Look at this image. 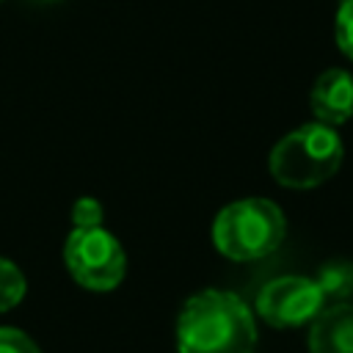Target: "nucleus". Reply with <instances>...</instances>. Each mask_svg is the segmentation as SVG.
Wrapping results in <instances>:
<instances>
[{
	"label": "nucleus",
	"mask_w": 353,
	"mask_h": 353,
	"mask_svg": "<svg viewBox=\"0 0 353 353\" xmlns=\"http://www.w3.org/2000/svg\"><path fill=\"white\" fill-rule=\"evenodd\" d=\"M0 353H41L36 347V342L22 334L19 328H8V325H0Z\"/></svg>",
	"instance_id": "obj_11"
},
{
	"label": "nucleus",
	"mask_w": 353,
	"mask_h": 353,
	"mask_svg": "<svg viewBox=\"0 0 353 353\" xmlns=\"http://www.w3.org/2000/svg\"><path fill=\"white\" fill-rule=\"evenodd\" d=\"M287 234L279 204L268 199H240L226 204L212 221V243L232 262H254L273 254Z\"/></svg>",
	"instance_id": "obj_3"
},
{
	"label": "nucleus",
	"mask_w": 353,
	"mask_h": 353,
	"mask_svg": "<svg viewBox=\"0 0 353 353\" xmlns=\"http://www.w3.org/2000/svg\"><path fill=\"white\" fill-rule=\"evenodd\" d=\"M325 298L314 279L306 276H281L268 281L256 295V312L268 325L295 328L312 323L323 309Z\"/></svg>",
	"instance_id": "obj_5"
},
{
	"label": "nucleus",
	"mask_w": 353,
	"mask_h": 353,
	"mask_svg": "<svg viewBox=\"0 0 353 353\" xmlns=\"http://www.w3.org/2000/svg\"><path fill=\"white\" fill-rule=\"evenodd\" d=\"M256 325L243 298L223 290L190 295L176 317L179 353H254Z\"/></svg>",
	"instance_id": "obj_1"
},
{
	"label": "nucleus",
	"mask_w": 353,
	"mask_h": 353,
	"mask_svg": "<svg viewBox=\"0 0 353 353\" xmlns=\"http://www.w3.org/2000/svg\"><path fill=\"white\" fill-rule=\"evenodd\" d=\"M309 353H353V306L334 303L320 309L309 328Z\"/></svg>",
	"instance_id": "obj_7"
},
{
	"label": "nucleus",
	"mask_w": 353,
	"mask_h": 353,
	"mask_svg": "<svg viewBox=\"0 0 353 353\" xmlns=\"http://www.w3.org/2000/svg\"><path fill=\"white\" fill-rule=\"evenodd\" d=\"M314 284L320 287L325 301H336L342 303L345 298L353 295V265L345 259H331L317 270Z\"/></svg>",
	"instance_id": "obj_8"
},
{
	"label": "nucleus",
	"mask_w": 353,
	"mask_h": 353,
	"mask_svg": "<svg viewBox=\"0 0 353 353\" xmlns=\"http://www.w3.org/2000/svg\"><path fill=\"white\" fill-rule=\"evenodd\" d=\"M72 223L74 226H102V204L97 199H77L72 207Z\"/></svg>",
	"instance_id": "obj_12"
},
{
	"label": "nucleus",
	"mask_w": 353,
	"mask_h": 353,
	"mask_svg": "<svg viewBox=\"0 0 353 353\" xmlns=\"http://www.w3.org/2000/svg\"><path fill=\"white\" fill-rule=\"evenodd\" d=\"M69 276L94 292H108L121 284L127 256L121 243L102 226H74L63 245Z\"/></svg>",
	"instance_id": "obj_4"
},
{
	"label": "nucleus",
	"mask_w": 353,
	"mask_h": 353,
	"mask_svg": "<svg viewBox=\"0 0 353 353\" xmlns=\"http://www.w3.org/2000/svg\"><path fill=\"white\" fill-rule=\"evenodd\" d=\"M345 157L342 138L331 124L312 121L284 135L270 152V176L290 190H309L331 179Z\"/></svg>",
	"instance_id": "obj_2"
},
{
	"label": "nucleus",
	"mask_w": 353,
	"mask_h": 353,
	"mask_svg": "<svg viewBox=\"0 0 353 353\" xmlns=\"http://www.w3.org/2000/svg\"><path fill=\"white\" fill-rule=\"evenodd\" d=\"M309 105L317 121L323 124H345L353 116V74L345 69L323 72L309 94Z\"/></svg>",
	"instance_id": "obj_6"
},
{
	"label": "nucleus",
	"mask_w": 353,
	"mask_h": 353,
	"mask_svg": "<svg viewBox=\"0 0 353 353\" xmlns=\"http://www.w3.org/2000/svg\"><path fill=\"white\" fill-rule=\"evenodd\" d=\"M334 39H336V47L342 50V55H347L353 61V0L339 3L336 19H334Z\"/></svg>",
	"instance_id": "obj_10"
},
{
	"label": "nucleus",
	"mask_w": 353,
	"mask_h": 353,
	"mask_svg": "<svg viewBox=\"0 0 353 353\" xmlns=\"http://www.w3.org/2000/svg\"><path fill=\"white\" fill-rule=\"evenodd\" d=\"M25 298V276L22 270L0 256V312L14 309Z\"/></svg>",
	"instance_id": "obj_9"
}]
</instances>
